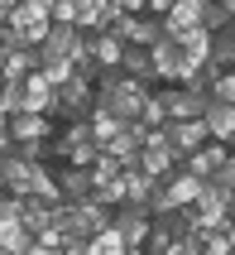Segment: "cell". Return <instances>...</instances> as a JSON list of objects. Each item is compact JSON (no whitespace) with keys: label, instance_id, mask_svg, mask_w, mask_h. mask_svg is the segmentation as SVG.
<instances>
[{"label":"cell","instance_id":"1","mask_svg":"<svg viewBox=\"0 0 235 255\" xmlns=\"http://www.w3.org/2000/svg\"><path fill=\"white\" fill-rule=\"evenodd\" d=\"M53 154H63L72 169H96V159L106 154V149H101V140L91 135V121H82V126H63L53 135Z\"/></svg>","mask_w":235,"mask_h":255},{"label":"cell","instance_id":"2","mask_svg":"<svg viewBox=\"0 0 235 255\" xmlns=\"http://www.w3.org/2000/svg\"><path fill=\"white\" fill-rule=\"evenodd\" d=\"M53 178L48 164H29V159H5V193L14 198H39V188Z\"/></svg>","mask_w":235,"mask_h":255},{"label":"cell","instance_id":"3","mask_svg":"<svg viewBox=\"0 0 235 255\" xmlns=\"http://www.w3.org/2000/svg\"><path fill=\"white\" fill-rule=\"evenodd\" d=\"M163 135H168V144H173V154H178V159H192L197 149H207V144H211L207 121H168Z\"/></svg>","mask_w":235,"mask_h":255},{"label":"cell","instance_id":"4","mask_svg":"<svg viewBox=\"0 0 235 255\" xmlns=\"http://www.w3.org/2000/svg\"><path fill=\"white\" fill-rule=\"evenodd\" d=\"M58 173V188H63V202H72V207H86V202L96 198V178H91V169H72V164H63Z\"/></svg>","mask_w":235,"mask_h":255},{"label":"cell","instance_id":"5","mask_svg":"<svg viewBox=\"0 0 235 255\" xmlns=\"http://www.w3.org/2000/svg\"><path fill=\"white\" fill-rule=\"evenodd\" d=\"M168 106V121H202L211 106V97H197V92H187V87H168V92H158Z\"/></svg>","mask_w":235,"mask_h":255},{"label":"cell","instance_id":"6","mask_svg":"<svg viewBox=\"0 0 235 255\" xmlns=\"http://www.w3.org/2000/svg\"><path fill=\"white\" fill-rule=\"evenodd\" d=\"M115 231L125 236V246H144L149 241V231H154V212L149 207H115Z\"/></svg>","mask_w":235,"mask_h":255},{"label":"cell","instance_id":"7","mask_svg":"<svg viewBox=\"0 0 235 255\" xmlns=\"http://www.w3.org/2000/svg\"><path fill=\"white\" fill-rule=\"evenodd\" d=\"M149 87L144 82H130V77H125L120 87H115V116H120L125 126H135V121H144V106H149Z\"/></svg>","mask_w":235,"mask_h":255},{"label":"cell","instance_id":"8","mask_svg":"<svg viewBox=\"0 0 235 255\" xmlns=\"http://www.w3.org/2000/svg\"><path fill=\"white\" fill-rule=\"evenodd\" d=\"M120 39H125V48H154V43H163L168 34H163V24H158V19L135 14V19H125V24H120Z\"/></svg>","mask_w":235,"mask_h":255},{"label":"cell","instance_id":"9","mask_svg":"<svg viewBox=\"0 0 235 255\" xmlns=\"http://www.w3.org/2000/svg\"><path fill=\"white\" fill-rule=\"evenodd\" d=\"M10 135H14V144H48L58 130H53V121H48V116L24 111V116H14V121H10Z\"/></svg>","mask_w":235,"mask_h":255},{"label":"cell","instance_id":"10","mask_svg":"<svg viewBox=\"0 0 235 255\" xmlns=\"http://www.w3.org/2000/svg\"><path fill=\"white\" fill-rule=\"evenodd\" d=\"M163 188H168V198H173V207H197V198H202V188H207V183H202V178H192L187 169H178Z\"/></svg>","mask_w":235,"mask_h":255},{"label":"cell","instance_id":"11","mask_svg":"<svg viewBox=\"0 0 235 255\" xmlns=\"http://www.w3.org/2000/svg\"><path fill=\"white\" fill-rule=\"evenodd\" d=\"M202 121H207L211 140H221V144H231V140H235V106H226V101H211Z\"/></svg>","mask_w":235,"mask_h":255},{"label":"cell","instance_id":"12","mask_svg":"<svg viewBox=\"0 0 235 255\" xmlns=\"http://www.w3.org/2000/svg\"><path fill=\"white\" fill-rule=\"evenodd\" d=\"M154 193H158V178H149L144 169H130V173H125V202H130V207H149Z\"/></svg>","mask_w":235,"mask_h":255},{"label":"cell","instance_id":"13","mask_svg":"<svg viewBox=\"0 0 235 255\" xmlns=\"http://www.w3.org/2000/svg\"><path fill=\"white\" fill-rule=\"evenodd\" d=\"M120 72L130 77V82H144V87H149L154 82V53H149V48H125Z\"/></svg>","mask_w":235,"mask_h":255},{"label":"cell","instance_id":"14","mask_svg":"<svg viewBox=\"0 0 235 255\" xmlns=\"http://www.w3.org/2000/svg\"><path fill=\"white\" fill-rule=\"evenodd\" d=\"M34 246H39V236H34L24 222H14V227H0V251H5V255H29Z\"/></svg>","mask_w":235,"mask_h":255},{"label":"cell","instance_id":"15","mask_svg":"<svg viewBox=\"0 0 235 255\" xmlns=\"http://www.w3.org/2000/svg\"><path fill=\"white\" fill-rule=\"evenodd\" d=\"M91 178H96V188H111V183H120V178H125V169H120V159H111V154H101V159H96V169H91Z\"/></svg>","mask_w":235,"mask_h":255},{"label":"cell","instance_id":"16","mask_svg":"<svg viewBox=\"0 0 235 255\" xmlns=\"http://www.w3.org/2000/svg\"><path fill=\"white\" fill-rule=\"evenodd\" d=\"M24 207H29V198L0 193V227H14V222H24Z\"/></svg>","mask_w":235,"mask_h":255},{"label":"cell","instance_id":"17","mask_svg":"<svg viewBox=\"0 0 235 255\" xmlns=\"http://www.w3.org/2000/svg\"><path fill=\"white\" fill-rule=\"evenodd\" d=\"M77 10H82L77 0H53V24H72L77 29Z\"/></svg>","mask_w":235,"mask_h":255},{"label":"cell","instance_id":"18","mask_svg":"<svg viewBox=\"0 0 235 255\" xmlns=\"http://www.w3.org/2000/svg\"><path fill=\"white\" fill-rule=\"evenodd\" d=\"M211 101H226V106H235V72H221V82H216Z\"/></svg>","mask_w":235,"mask_h":255},{"label":"cell","instance_id":"19","mask_svg":"<svg viewBox=\"0 0 235 255\" xmlns=\"http://www.w3.org/2000/svg\"><path fill=\"white\" fill-rule=\"evenodd\" d=\"M0 255H5V251H0Z\"/></svg>","mask_w":235,"mask_h":255}]
</instances>
